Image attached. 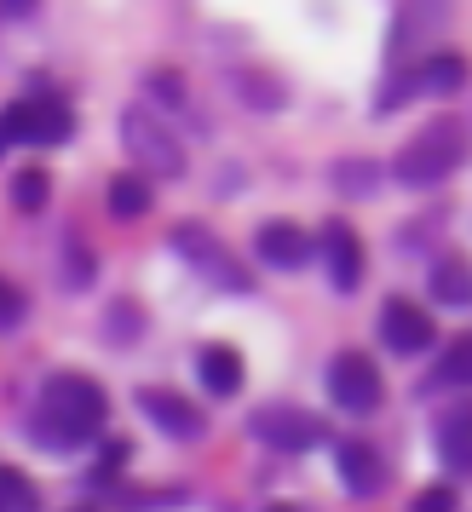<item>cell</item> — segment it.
Instances as JSON below:
<instances>
[{"label":"cell","mask_w":472,"mask_h":512,"mask_svg":"<svg viewBox=\"0 0 472 512\" xmlns=\"http://www.w3.org/2000/svg\"><path fill=\"white\" fill-rule=\"evenodd\" d=\"M271 512H294V507H271Z\"/></svg>","instance_id":"obj_28"},{"label":"cell","mask_w":472,"mask_h":512,"mask_svg":"<svg viewBox=\"0 0 472 512\" xmlns=\"http://www.w3.org/2000/svg\"><path fill=\"white\" fill-rule=\"evenodd\" d=\"M47 190H52L47 173H41V167H24V173L12 179V202H18L24 213H41L47 208Z\"/></svg>","instance_id":"obj_18"},{"label":"cell","mask_w":472,"mask_h":512,"mask_svg":"<svg viewBox=\"0 0 472 512\" xmlns=\"http://www.w3.org/2000/svg\"><path fill=\"white\" fill-rule=\"evenodd\" d=\"M173 248H179V254H185L208 282H219V288H236V294H248V277H242V271H231V254H225V248H219L208 231H202V225H179V231H173Z\"/></svg>","instance_id":"obj_9"},{"label":"cell","mask_w":472,"mask_h":512,"mask_svg":"<svg viewBox=\"0 0 472 512\" xmlns=\"http://www.w3.org/2000/svg\"><path fill=\"white\" fill-rule=\"evenodd\" d=\"M415 93H421V70H409V75H398V87H386V93H380L375 104H380V110H398L403 98H415Z\"/></svg>","instance_id":"obj_25"},{"label":"cell","mask_w":472,"mask_h":512,"mask_svg":"<svg viewBox=\"0 0 472 512\" xmlns=\"http://www.w3.org/2000/svg\"><path fill=\"white\" fill-rule=\"evenodd\" d=\"M0 512H41V495L18 466H0Z\"/></svg>","instance_id":"obj_16"},{"label":"cell","mask_w":472,"mask_h":512,"mask_svg":"<svg viewBox=\"0 0 472 512\" xmlns=\"http://www.w3.org/2000/svg\"><path fill=\"white\" fill-rule=\"evenodd\" d=\"M144 87H150V93L162 98L167 110H185V87H179V75H173V70H156L150 81H144Z\"/></svg>","instance_id":"obj_23"},{"label":"cell","mask_w":472,"mask_h":512,"mask_svg":"<svg viewBox=\"0 0 472 512\" xmlns=\"http://www.w3.org/2000/svg\"><path fill=\"white\" fill-rule=\"evenodd\" d=\"M461 380H467V346H449L444 363L415 386V397H432V392H444V386H461Z\"/></svg>","instance_id":"obj_17"},{"label":"cell","mask_w":472,"mask_h":512,"mask_svg":"<svg viewBox=\"0 0 472 512\" xmlns=\"http://www.w3.org/2000/svg\"><path fill=\"white\" fill-rule=\"evenodd\" d=\"M409 512H455V489L449 484H432V489H421V501Z\"/></svg>","instance_id":"obj_26"},{"label":"cell","mask_w":472,"mask_h":512,"mask_svg":"<svg viewBox=\"0 0 472 512\" xmlns=\"http://www.w3.org/2000/svg\"><path fill=\"white\" fill-rule=\"evenodd\" d=\"M461 81H467V64H461V58H432V64H426L421 70V87H432V93H455V87H461Z\"/></svg>","instance_id":"obj_19"},{"label":"cell","mask_w":472,"mask_h":512,"mask_svg":"<svg viewBox=\"0 0 472 512\" xmlns=\"http://www.w3.org/2000/svg\"><path fill=\"white\" fill-rule=\"evenodd\" d=\"M196 380L208 397H236L242 392V357L231 346H202L196 351Z\"/></svg>","instance_id":"obj_13"},{"label":"cell","mask_w":472,"mask_h":512,"mask_svg":"<svg viewBox=\"0 0 472 512\" xmlns=\"http://www.w3.org/2000/svg\"><path fill=\"white\" fill-rule=\"evenodd\" d=\"M461 156H467V133H461V121H432V127H421V133L392 156V179L409 185V190L438 185V179H449V173L461 167Z\"/></svg>","instance_id":"obj_2"},{"label":"cell","mask_w":472,"mask_h":512,"mask_svg":"<svg viewBox=\"0 0 472 512\" xmlns=\"http://www.w3.org/2000/svg\"><path fill=\"white\" fill-rule=\"evenodd\" d=\"M133 323H139V317H133V305L121 300V305H116V317H110V328H116V334H133Z\"/></svg>","instance_id":"obj_27"},{"label":"cell","mask_w":472,"mask_h":512,"mask_svg":"<svg viewBox=\"0 0 472 512\" xmlns=\"http://www.w3.org/2000/svg\"><path fill=\"white\" fill-rule=\"evenodd\" d=\"M380 340H386V351H398V357H421V351L438 346V323L415 300H386L380 305Z\"/></svg>","instance_id":"obj_7"},{"label":"cell","mask_w":472,"mask_h":512,"mask_svg":"<svg viewBox=\"0 0 472 512\" xmlns=\"http://www.w3.org/2000/svg\"><path fill=\"white\" fill-rule=\"evenodd\" d=\"M121 144H127V156H133L144 173H162V179H179V173H185V150H179V139H173L150 110H139V104L121 116Z\"/></svg>","instance_id":"obj_4"},{"label":"cell","mask_w":472,"mask_h":512,"mask_svg":"<svg viewBox=\"0 0 472 512\" xmlns=\"http://www.w3.org/2000/svg\"><path fill=\"white\" fill-rule=\"evenodd\" d=\"M323 259H329L334 294H352L357 282H363V242L352 236V225H329L323 231Z\"/></svg>","instance_id":"obj_12"},{"label":"cell","mask_w":472,"mask_h":512,"mask_svg":"<svg viewBox=\"0 0 472 512\" xmlns=\"http://www.w3.org/2000/svg\"><path fill=\"white\" fill-rule=\"evenodd\" d=\"M0 18H6V12H0Z\"/></svg>","instance_id":"obj_29"},{"label":"cell","mask_w":472,"mask_h":512,"mask_svg":"<svg viewBox=\"0 0 472 512\" xmlns=\"http://www.w3.org/2000/svg\"><path fill=\"white\" fill-rule=\"evenodd\" d=\"M248 432L265 449H283V455H306V449H317V443L329 438V426L317 415H306V409H294V403H265V409H254L248 415Z\"/></svg>","instance_id":"obj_5"},{"label":"cell","mask_w":472,"mask_h":512,"mask_svg":"<svg viewBox=\"0 0 472 512\" xmlns=\"http://www.w3.org/2000/svg\"><path fill=\"white\" fill-rule=\"evenodd\" d=\"M18 323H24V294L0 277V334H12Z\"/></svg>","instance_id":"obj_24"},{"label":"cell","mask_w":472,"mask_h":512,"mask_svg":"<svg viewBox=\"0 0 472 512\" xmlns=\"http://www.w3.org/2000/svg\"><path fill=\"white\" fill-rule=\"evenodd\" d=\"M375 179H380L375 162H340V167H334V185L346 190V196H369V190H375Z\"/></svg>","instance_id":"obj_20"},{"label":"cell","mask_w":472,"mask_h":512,"mask_svg":"<svg viewBox=\"0 0 472 512\" xmlns=\"http://www.w3.org/2000/svg\"><path fill=\"white\" fill-rule=\"evenodd\" d=\"M110 415V397L93 374H47L41 386V415L29 420V438L41 443L47 455H75L81 443L93 438Z\"/></svg>","instance_id":"obj_1"},{"label":"cell","mask_w":472,"mask_h":512,"mask_svg":"<svg viewBox=\"0 0 472 512\" xmlns=\"http://www.w3.org/2000/svg\"><path fill=\"white\" fill-rule=\"evenodd\" d=\"M144 213H150V185L139 173L110 179V219H144Z\"/></svg>","instance_id":"obj_15"},{"label":"cell","mask_w":472,"mask_h":512,"mask_svg":"<svg viewBox=\"0 0 472 512\" xmlns=\"http://www.w3.org/2000/svg\"><path fill=\"white\" fill-rule=\"evenodd\" d=\"M334 472H340V484L352 489L357 501H369V495L386 484V466H380V455L369 449V443H357V438L334 449Z\"/></svg>","instance_id":"obj_11"},{"label":"cell","mask_w":472,"mask_h":512,"mask_svg":"<svg viewBox=\"0 0 472 512\" xmlns=\"http://www.w3.org/2000/svg\"><path fill=\"white\" fill-rule=\"evenodd\" d=\"M70 133H75V116L58 98H12L0 110V156L12 144H64Z\"/></svg>","instance_id":"obj_3"},{"label":"cell","mask_w":472,"mask_h":512,"mask_svg":"<svg viewBox=\"0 0 472 512\" xmlns=\"http://www.w3.org/2000/svg\"><path fill=\"white\" fill-rule=\"evenodd\" d=\"M139 415L150 420V426H162L167 438H179V443H196L208 432L202 409H190V397L167 392V386H139Z\"/></svg>","instance_id":"obj_8"},{"label":"cell","mask_w":472,"mask_h":512,"mask_svg":"<svg viewBox=\"0 0 472 512\" xmlns=\"http://www.w3.org/2000/svg\"><path fill=\"white\" fill-rule=\"evenodd\" d=\"M323 386H329V397L346 409V415H369V409H380V397H386L375 363L357 357V351H340V357H334L329 374H323Z\"/></svg>","instance_id":"obj_6"},{"label":"cell","mask_w":472,"mask_h":512,"mask_svg":"<svg viewBox=\"0 0 472 512\" xmlns=\"http://www.w3.org/2000/svg\"><path fill=\"white\" fill-rule=\"evenodd\" d=\"M438 461L449 472H467L472 461V420H467V403H455L444 420H438Z\"/></svg>","instance_id":"obj_14"},{"label":"cell","mask_w":472,"mask_h":512,"mask_svg":"<svg viewBox=\"0 0 472 512\" xmlns=\"http://www.w3.org/2000/svg\"><path fill=\"white\" fill-rule=\"evenodd\" d=\"M236 93L248 98L254 110H283V87H271L265 75H236Z\"/></svg>","instance_id":"obj_22"},{"label":"cell","mask_w":472,"mask_h":512,"mask_svg":"<svg viewBox=\"0 0 472 512\" xmlns=\"http://www.w3.org/2000/svg\"><path fill=\"white\" fill-rule=\"evenodd\" d=\"M432 294L444 305H467V265H438L432 271Z\"/></svg>","instance_id":"obj_21"},{"label":"cell","mask_w":472,"mask_h":512,"mask_svg":"<svg viewBox=\"0 0 472 512\" xmlns=\"http://www.w3.org/2000/svg\"><path fill=\"white\" fill-rule=\"evenodd\" d=\"M254 254L271 271H300L311 259V236L300 225H288V219H265L260 231H254Z\"/></svg>","instance_id":"obj_10"}]
</instances>
